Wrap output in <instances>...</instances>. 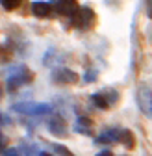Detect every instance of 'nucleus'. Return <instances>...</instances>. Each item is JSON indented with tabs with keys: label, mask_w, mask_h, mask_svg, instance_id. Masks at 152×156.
Masks as SVG:
<instances>
[{
	"label": "nucleus",
	"mask_w": 152,
	"mask_h": 156,
	"mask_svg": "<svg viewBox=\"0 0 152 156\" xmlns=\"http://www.w3.org/2000/svg\"><path fill=\"white\" fill-rule=\"evenodd\" d=\"M147 13H148V17L152 19V0H147Z\"/></svg>",
	"instance_id": "obj_19"
},
{
	"label": "nucleus",
	"mask_w": 152,
	"mask_h": 156,
	"mask_svg": "<svg viewBox=\"0 0 152 156\" xmlns=\"http://www.w3.org/2000/svg\"><path fill=\"white\" fill-rule=\"evenodd\" d=\"M2 156H19V149H4Z\"/></svg>",
	"instance_id": "obj_17"
},
{
	"label": "nucleus",
	"mask_w": 152,
	"mask_h": 156,
	"mask_svg": "<svg viewBox=\"0 0 152 156\" xmlns=\"http://www.w3.org/2000/svg\"><path fill=\"white\" fill-rule=\"evenodd\" d=\"M28 82H32V73L24 65H17V67L11 69L9 76H8V89L13 93V91H17L21 86L28 84Z\"/></svg>",
	"instance_id": "obj_2"
},
{
	"label": "nucleus",
	"mask_w": 152,
	"mask_h": 156,
	"mask_svg": "<svg viewBox=\"0 0 152 156\" xmlns=\"http://www.w3.org/2000/svg\"><path fill=\"white\" fill-rule=\"evenodd\" d=\"M11 110L17 113H22V115L39 117V115H48L54 108L48 102H17L11 106Z\"/></svg>",
	"instance_id": "obj_1"
},
{
	"label": "nucleus",
	"mask_w": 152,
	"mask_h": 156,
	"mask_svg": "<svg viewBox=\"0 0 152 156\" xmlns=\"http://www.w3.org/2000/svg\"><path fill=\"white\" fill-rule=\"evenodd\" d=\"M72 21H74V24L78 26V28L87 30L95 23V11L91 8H78V11L72 15Z\"/></svg>",
	"instance_id": "obj_4"
},
{
	"label": "nucleus",
	"mask_w": 152,
	"mask_h": 156,
	"mask_svg": "<svg viewBox=\"0 0 152 156\" xmlns=\"http://www.w3.org/2000/svg\"><path fill=\"white\" fill-rule=\"evenodd\" d=\"M115 141H119V130H115V128L102 132V134L98 136V138H97V143H106V145L115 143Z\"/></svg>",
	"instance_id": "obj_9"
},
{
	"label": "nucleus",
	"mask_w": 152,
	"mask_h": 156,
	"mask_svg": "<svg viewBox=\"0 0 152 156\" xmlns=\"http://www.w3.org/2000/svg\"><path fill=\"white\" fill-rule=\"evenodd\" d=\"M97 156H113V152H111V151H108V149H106V151H100V152H98V154H97Z\"/></svg>",
	"instance_id": "obj_20"
},
{
	"label": "nucleus",
	"mask_w": 152,
	"mask_h": 156,
	"mask_svg": "<svg viewBox=\"0 0 152 156\" xmlns=\"http://www.w3.org/2000/svg\"><path fill=\"white\" fill-rule=\"evenodd\" d=\"M32 13H33L35 17H41V19H45V17H48V15L52 13V4L37 0V2H33V4H32Z\"/></svg>",
	"instance_id": "obj_7"
},
{
	"label": "nucleus",
	"mask_w": 152,
	"mask_h": 156,
	"mask_svg": "<svg viewBox=\"0 0 152 156\" xmlns=\"http://www.w3.org/2000/svg\"><path fill=\"white\" fill-rule=\"evenodd\" d=\"M48 130H50L54 136H65V134H67V126H65V123L60 119V117H56V119H52V121L48 123Z\"/></svg>",
	"instance_id": "obj_10"
},
{
	"label": "nucleus",
	"mask_w": 152,
	"mask_h": 156,
	"mask_svg": "<svg viewBox=\"0 0 152 156\" xmlns=\"http://www.w3.org/2000/svg\"><path fill=\"white\" fill-rule=\"evenodd\" d=\"M54 9L60 15L72 17L78 11V2H76V0H54Z\"/></svg>",
	"instance_id": "obj_5"
},
{
	"label": "nucleus",
	"mask_w": 152,
	"mask_h": 156,
	"mask_svg": "<svg viewBox=\"0 0 152 156\" xmlns=\"http://www.w3.org/2000/svg\"><path fill=\"white\" fill-rule=\"evenodd\" d=\"M102 95H104V99L108 101V104L111 106V104H115L117 101H119V93L115 91V89H104V91H100Z\"/></svg>",
	"instance_id": "obj_13"
},
{
	"label": "nucleus",
	"mask_w": 152,
	"mask_h": 156,
	"mask_svg": "<svg viewBox=\"0 0 152 156\" xmlns=\"http://www.w3.org/2000/svg\"><path fill=\"white\" fill-rule=\"evenodd\" d=\"M136 101L139 110L145 113V117L152 119V89L147 84H139L137 93H136Z\"/></svg>",
	"instance_id": "obj_3"
},
{
	"label": "nucleus",
	"mask_w": 152,
	"mask_h": 156,
	"mask_svg": "<svg viewBox=\"0 0 152 156\" xmlns=\"http://www.w3.org/2000/svg\"><path fill=\"white\" fill-rule=\"evenodd\" d=\"M39 156H52V154H50V152H41Z\"/></svg>",
	"instance_id": "obj_22"
},
{
	"label": "nucleus",
	"mask_w": 152,
	"mask_h": 156,
	"mask_svg": "<svg viewBox=\"0 0 152 156\" xmlns=\"http://www.w3.org/2000/svg\"><path fill=\"white\" fill-rule=\"evenodd\" d=\"M0 4H2V8L6 11H13L22 4V0H0Z\"/></svg>",
	"instance_id": "obj_14"
},
{
	"label": "nucleus",
	"mask_w": 152,
	"mask_h": 156,
	"mask_svg": "<svg viewBox=\"0 0 152 156\" xmlns=\"http://www.w3.org/2000/svg\"><path fill=\"white\" fill-rule=\"evenodd\" d=\"M4 149H6V141H4L2 136H0V152H4Z\"/></svg>",
	"instance_id": "obj_21"
},
{
	"label": "nucleus",
	"mask_w": 152,
	"mask_h": 156,
	"mask_svg": "<svg viewBox=\"0 0 152 156\" xmlns=\"http://www.w3.org/2000/svg\"><path fill=\"white\" fill-rule=\"evenodd\" d=\"M91 128H93V123L89 117H78L74 123V132L78 134H91Z\"/></svg>",
	"instance_id": "obj_8"
},
{
	"label": "nucleus",
	"mask_w": 152,
	"mask_h": 156,
	"mask_svg": "<svg viewBox=\"0 0 152 156\" xmlns=\"http://www.w3.org/2000/svg\"><path fill=\"white\" fill-rule=\"evenodd\" d=\"M91 101L95 102V106H97V108H100V110H108V101L104 99V95L102 93H93L91 95Z\"/></svg>",
	"instance_id": "obj_12"
},
{
	"label": "nucleus",
	"mask_w": 152,
	"mask_h": 156,
	"mask_svg": "<svg viewBox=\"0 0 152 156\" xmlns=\"http://www.w3.org/2000/svg\"><path fill=\"white\" fill-rule=\"evenodd\" d=\"M52 149H54V152H58L60 156H74V154L65 147V145H60V143H54V145H52Z\"/></svg>",
	"instance_id": "obj_15"
},
{
	"label": "nucleus",
	"mask_w": 152,
	"mask_h": 156,
	"mask_svg": "<svg viewBox=\"0 0 152 156\" xmlns=\"http://www.w3.org/2000/svg\"><path fill=\"white\" fill-rule=\"evenodd\" d=\"M0 97H2V89H0Z\"/></svg>",
	"instance_id": "obj_23"
},
{
	"label": "nucleus",
	"mask_w": 152,
	"mask_h": 156,
	"mask_svg": "<svg viewBox=\"0 0 152 156\" xmlns=\"http://www.w3.org/2000/svg\"><path fill=\"white\" fill-rule=\"evenodd\" d=\"M0 125H9V117L0 112Z\"/></svg>",
	"instance_id": "obj_18"
},
{
	"label": "nucleus",
	"mask_w": 152,
	"mask_h": 156,
	"mask_svg": "<svg viewBox=\"0 0 152 156\" xmlns=\"http://www.w3.org/2000/svg\"><path fill=\"white\" fill-rule=\"evenodd\" d=\"M76 80H78V74H76L74 71L71 69H56L54 71V82H60V84H74Z\"/></svg>",
	"instance_id": "obj_6"
},
{
	"label": "nucleus",
	"mask_w": 152,
	"mask_h": 156,
	"mask_svg": "<svg viewBox=\"0 0 152 156\" xmlns=\"http://www.w3.org/2000/svg\"><path fill=\"white\" fill-rule=\"evenodd\" d=\"M95 76H97V71H87V73L84 74V80H85V82H93Z\"/></svg>",
	"instance_id": "obj_16"
},
{
	"label": "nucleus",
	"mask_w": 152,
	"mask_h": 156,
	"mask_svg": "<svg viewBox=\"0 0 152 156\" xmlns=\"http://www.w3.org/2000/svg\"><path fill=\"white\" fill-rule=\"evenodd\" d=\"M119 141L126 147V149H132L136 145V140H134V134L130 130H119Z\"/></svg>",
	"instance_id": "obj_11"
}]
</instances>
